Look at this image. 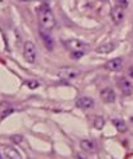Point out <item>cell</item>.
I'll use <instances>...</instances> for the list:
<instances>
[{"label": "cell", "mask_w": 133, "mask_h": 159, "mask_svg": "<svg viewBox=\"0 0 133 159\" xmlns=\"http://www.w3.org/2000/svg\"><path fill=\"white\" fill-rule=\"evenodd\" d=\"M78 75H80V70L74 69V67H63L58 73V77L60 80H66V81L77 78Z\"/></svg>", "instance_id": "3"}, {"label": "cell", "mask_w": 133, "mask_h": 159, "mask_svg": "<svg viewBox=\"0 0 133 159\" xmlns=\"http://www.w3.org/2000/svg\"><path fill=\"white\" fill-rule=\"evenodd\" d=\"M111 18L115 24H121V22L123 21V18H125V7L116 4L111 10Z\"/></svg>", "instance_id": "4"}, {"label": "cell", "mask_w": 133, "mask_h": 159, "mask_svg": "<svg viewBox=\"0 0 133 159\" xmlns=\"http://www.w3.org/2000/svg\"><path fill=\"white\" fill-rule=\"evenodd\" d=\"M116 4L122 6V7H128V0H116Z\"/></svg>", "instance_id": "20"}, {"label": "cell", "mask_w": 133, "mask_h": 159, "mask_svg": "<svg viewBox=\"0 0 133 159\" xmlns=\"http://www.w3.org/2000/svg\"><path fill=\"white\" fill-rule=\"evenodd\" d=\"M112 124H114L115 129H116L119 133H125L126 130H128V126L125 124V121L119 120V119H114V120H112Z\"/></svg>", "instance_id": "14"}, {"label": "cell", "mask_w": 133, "mask_h": 159, "mask_svg": "<svg viewBox=\"0 0 133 159\" xmlns=\"http://www.w3.org/2000/svg\"><path fill=\"white\" fill-rule=\"evenodd\" d=\"M101 99H102L105 103H112V102H115V99H116V93H115V91L112 89V88H104V89L101 91Z\"/></svg>", "instance_id": "5"}, {"label": "cell", "mask_w": 133, "mask_h": 159, "mask_svg": "<svg viewBox=\"0 0 133 159\" xmlns=\"http://www.w3.org/2000/svg\"><path fill=\"white\" fill-rule=\"evenodd\" d=\"M4 155H6V158H11V159H20L21 158L20 152L17 151V149H14L13 147H6L4 148Z\"/></svg>", "instance_id": "12"}, {"label": "cell", "mask_w": 133, "mask_h": 159, "mask_svg": "<svg viewBox=\"0 0 133 159\" xmlns=\"http://www.w3.org/2000/svg\"><path fill=\"white\" fill-rule=\"evenodd\" d=\"M22 53H24V59L28 61V63H34V61L36 60V56H38V49H36V46H35L34 42L27 41L24 43Z\"/></svg>", "instance_id": "2"}, {"label": "cell", "mask_w": 133, "mask_h": 159, "mask_svg": "<svg viewBox=\"0 0 133 159\" xmlns=\"http://www.w3.org/2000/svg\"><path fill=\"white\" fill-rule=\"evenodd\" d=\"M76 106L80 107V109H91L94 106V101L88 96H81L76 101Z\"/></svg>", "instance_id": "8"}, {"label": "cell", "mask_w": 133, "mask_h": 159, "mask_svg": "<svg viewBox=\"0 0 133 159\" xmlns=\"http://www.w3.org/2000/svg\"><path fill=\"white\" fill-rule=\"evenodd\" d=\"M80 147H81V149L86 152H94L95 151V144L90 140H83L80 143Z\"/></svg>", "instance_id": "13"}, {"label": "cell", "mask_w": 133, "mask_h": 159, "mask_svg": "<svg viewBox=\"0 0 133 159\" xmlns=\"http://www.w3.org/2000/svg\"><path fill=\"white\" fill-rule=\"evenodd\" d=\"M36 14H38V21L41 28H44L46 31L53 30V27H55V16H53L49 6L45 4V3L41 4L36 8Z\"/></svg>", "instance_id": "1"}, {"label": "cell", "mask_w": 133, "mask_h": 159, "mask_svg": "<svg viewBox=\"0 0 133 159\" xmlns=\"http://www.w3.org/2000/svg\"><path fill=\"white\" fill-rule=\"evenodd\" d=\"M129 75H131V77L133 78V67H131V69H129Z\"/></svg>", "instance_id": "21"}, {"label": "cell", "mask_w": 133, "mask_h": 159, "mask_svg": "<svg viewBox=\"0 0 133 159\" xmlns=\"http://www.w3.org/2000/svg\"><path fill=\"white\" fill-rule=\"evenodd\" d=\"M84 56V50H74L72 52V59H81Z\"/></svg>", "instance_id": "17"}, {"label": "cell", "mask_w": 133, "mask_h": 159, "mask_svg": "<svg viewBox=\"0 0 133 159\" xmlns=\"http://www.w3.org/2000/svg\"><path fill=\"white\" fill-rule=\"evenodd\" d=\"M13 112H14L13 109H6V112H3V113H2V119H6L8 115H11Z\"/></svg>", "instance_id": "18"}, {"label": "cell", "mask_w": 133, "mask_h": 159, "mask_svg": "<svg viewBox=\"0 0 133 159\" xmlns=\"http://www.w3.org/2000/svg\"><path fill=\"white\" fill-rule=\"evenodd\" d=\"M21 2H28V0H21Z\"/></svg>", "instance_id": "23"}, {"label": "cell", "mask_w": 133, "mask_h": 159, "mask_svg": "<svg viewBox=\"0 0 133 159\" xmlns=\"http://www.w3.org/2000/svg\"><path fill=\"white\" fill-rule=\"evenodd\" d=\"M64 46L70 50V52H74V50H84L86 49V43L77 39H70V41L64 42Z\"/></svg>", "instance_id": "6"}, {"label": "cell", "mask_w": 133, "mask_h": 159, "mask_svg": "<svg viewBox=\"0 0 133 159\" xmlns=\"http://www.w3.org/2000/svg\"><path fill=\"white\" fill-rule=\"evenodd\" d=\"M0 158H2V155H0Z\"/></svg>", "instance_id": "24"}, {"label": "cell", "mask_w": 133, "mask_h": 159, "mask_svg": "<svg viewBox=\"0 0 133 159\" xmlns=\"http://www.w3.org/2000/svg\"><path fill=\"white\" fill-rule=\"evenodd\" d=\"M115 48H116L115 43H102L101 46H98L95 49V52L101 53V55H107V53H111L112 50H115Z\"/></svg>", "instance_id": "11"}, {"label": "cell", "mask_w": 133, "mask_h": 159, "mask_svg": "<svg viewBox=\"0 0 133 159\" xmlns=\"http://www.w3.org/2000/svg\"><path fill=\"white\" fill-rule=\"evenodd\" d=\"M27 85L31 88V89H34V88L38 87V82H36V81H28V82H27Z\"/></svg>", "instance_id": "19"}, {"label": "cell", "mask_w": 133, "mask_h": 159, "mask_svg": "<svg viewBox=\"0 0 133 159\" xmlns=\"http://www.w3.org/2000/svg\"><path fill=\"white\" fill-rule=\"evenodd\" d=\"M104 126H105V119H104L102 116H95L94 117V127L95 129L101 130Z\"/></svg>", "instance_id": "15"}, {"label": "cell", "mask_w": 133, "mask_h": 159, "mask_svg": "<svg viewBox=\"0 0 133 159\" xmlns=\"http://www.w3.org/2000/svg\"><path fill=\"white\" fill-rule=\"evenodd\" d=\"M41 2H44V3H46V2H49V0H41Z\"/></svg>", "instance_id": "22"}, {"label": "cell", "mask_w": 133, "mask_h": 159, "mask_svg": "<svg viewBox=\"0 0 133 159\" xmlns=\"http://www.w3.org/2000/svg\"><path fill=\"white\" fill-rule=\"evenodd\" d=\"M10 140H11V143L13 144H21L22 141H24V137L20 135V134H14V135H11L10 137Z\"/></svg>", "instance_id": "16"}, {"label": "cell", "mask_w": 133, "mask_h": 159, "mask_svg": "<svg viewBox=\"0 0 133 159\" xmlns=\"http://www.w3.org/2000/svg\"><path fill=\"white\" fill-rule=\"evenodd\" d=\"M105 69L109 70V71H119L122 69V59L121 57H115L112 60L107 61L105 63Z\"/></svg>", "instance_id": "9"}, {"label": "cell", "mask_w": 133, "mask_h": 159, "mask_svg": "<svg viewBox=\"0 0 133 159\" xmlns=\"http://www.w3.org/2000/svg\"><path fill=\"white\" fill-rule=\"evenodd\" d=\"M39 35H41V38H42V41H44L46 49L48 50H52L53 49V39H52V36H50L49 31L41 28V30H39Z\"/></svg>", "instance_id": "7"}, {"label": "cell", "mask_w": 133, "mask_h": 159, "mask_svg": "<svg viewBox=\"0 0 133 159\" xmlns=\"http://www.w3.org/2000/svg\"><path fill=\"white\" fill-rule=\"evenodd\" d=\"M119 87H121V91H122L123 95H126V96L132 95L133 87H132V84H131V82H129L126 78H121V80H119Z\"/></svg>", "instance_id": "10"}, {"label": "cell", "mask_w": 133, "mask_h": 159, "mask_svg": "<svg viewBox=\"0 0 133 159\" xmlns=\"http://www.w3.org/2000/svg\"><path fill=\"white\" fill-rule=\"evenodd\" d=\"M104 2H105V0H104Z\"/></svg>", "instance_id": "25"}]
</instances>
